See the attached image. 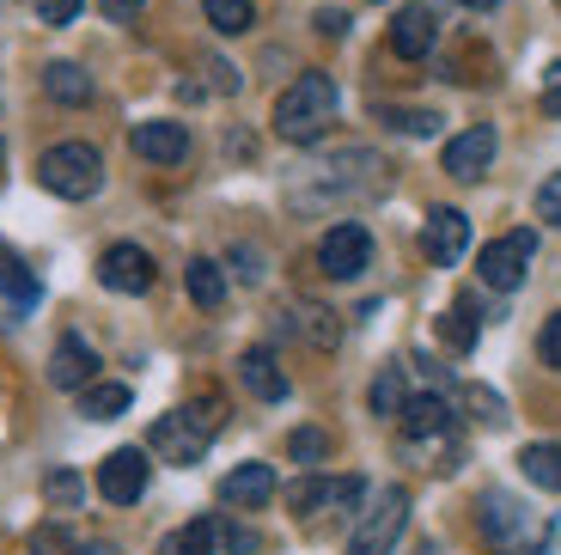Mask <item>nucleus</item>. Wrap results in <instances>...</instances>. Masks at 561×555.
<instances>
[{
	"label": "nucleus",
	"mask_w": 561,
	"mask_h": 555,
	"mask_svg": "<svg viewBox=\"0 0 561 555\" xmlns=\"http://www.w3.org/2000/svg\"><path fill=\"white\" fill-rule=\"evenodd\" d=\"M330 123H336V80L330 73H299L275 98V135L294 140V147H311Z\"/></svg>",
	"instance_id": "nucleus-1"
},
{
	"label": "nucleus",
	"mask_w": 561,
	"mask_h": 555,
	"mask_svg": "<svg viewBox=\"0 0 561 555\" xmlns=\"http://www.w3.org/2000/svg\"><path fill=\"white\" fill-rule=\"evenodd\" d=\"M220 421H226L220 397H202V403H190V409H171V416H159L153 433H147V445H153L165 464H202V452L214 445Z\"/></svg>",
	"instance_id": "nucleus-2"
},
{
	"label": "nucleus",
	"mask_w": 561,
	"mask_h": 555,
	"mask_svg": "<svg viewBox=\"0 0 561 555\" xmlns=\"http://www.w3.org/2000/svg\"><path fill=\"white\" fill-rule=\"evenodd\" d=\"M37 178L49 195H61V202H85V195H99L104 183V159L99 147H85V140H61V147H49V154L37 159Z\"/></svg>",
	"instance_id": "nucleus-3"
},
{
	"label": "nucleus",
	"mask_w": 561,
	"mask_h": 555,
	"mask_svg": "<svg viewBox=\"0 0 561 555\" xmlns=\"http://www.w3.org/2000/svg\"><path fill=\"white\" fill-rule=\"evenodd\" d=\"M403 519H409V488H379V500L354 525L348 555H391L397 537H403Z\"/></svg>",
	"instance_id": "nucleus-4"
},
{
	"label": "nucleus",
	"mask_w": 561,
	"mask_h": 555,
	"mask_svg": "<svg viewBox=\"0 0 561 555\" xmlns=\"http://www.w3.org/2000/svg\"><path fill=\"white\" fill-rule=\"evenodd\" d=\"M366 263H373V233H366L360 220H342L318 238V269L330 281H354Z\"/></svg>",
	"instance_id": "nucleus-5"
},
{
	"label": "nucleus",
	"mask_w": 561,
	"mask_h": 555,
	"mask_svg": "<svg viewBox=\"0 0 561 555\" xmlns=\"http://www.w3.org/2000/svg\"><path fill=\"white\" fill-rule=\"evenodd\" d=\"M531 257H537V233H506V238H494V245H482L477 269H482L489 287L513 293V287H525V275H531Z\"/></svg>",
	"instance_id": "nucleus-6"
},
{
	"label": "nucleus",
	"mask_w": 561,
	"mask_h": 555,
	"mask_svg": "<svg viewBox=\"0 0 561 555\" xmlns=\"http://www.w3.org/2000/svg\"><path fill=\"white\" fill-rule=\"evenodd\" d=\"M287 507L294 513H348L360 507V476H306V483L287 488Z\"/></svg>",
	"instance_id": "nucleus-7"
},
{
	"label": "nucleus",
	"mask_w": 561,
	"mask_h": 555,
	"mask_svg": "<svg viewBox=\"0 0 561 555\" xmlns=\"http://www.w3.org/2000/svg\"><path fill=\"white\" fill-rule=\"evenodd\" d=\"M99 495L111 500V507H135V500L147 495V452H140V445H123V452H111V458L99 464Z\"/></svg>",
	"instance_id": "nucleus-8"
},
{
	"label": "nucleus",
	"mask_w": 561,
	"mask_h": 555,
	"mask_svg": "<svg viewBox=\"0 0 561 555\" xmlns=\"http://www.w3.org/2000/svg\"><path fill=\"white\" fill-rule=\"evenodd\" d=\"M421 250H427V263L451 269L463 250H470V220H463L458 208H434L427 226H421Z\"/></svg>",
	"instance_id": "nucleus-9"
},
{
	"label": "nucleus",
	"mask_w": 561,
	"mask_h": 555,
	"mask_svg": "<svg viewBox=\"0 0 561 555\" xmlns=\"http://www.w3.org/2000/svg\"><path fill=\"white\" fill-rule=\"evenodd\" d=\"M99 281L111 293H153V257L140 245H111L99 263Z\"/></svg>",
	"instance_id": "nucleus-10"
},
{
	"label": "nucleus",
	"mask_w": 561,
	"mask_h": 555,
	"mask_svg": "<svg viewBox=\"0 0 561 555\" xmlns=\"http://www.w3.org/2000/svg\"><path fill=\"white\" fill-rule=\"evenodd\" d=\"M494 147H501V140H494V128L489 123H477V128H463V135H451L446 140V171L451 178H482V171L494 166Z\"/></svg>",
	"instance_id": "nucleus-11"
},
{
	"label": "nucleus",
	"mask_w": 561,
	"mask_h": 555,
	"mask_svg": "<svg viewBox=\"0 0 561 555\" xmlns=\"http://www.w3.org/2000/svg\"><path fill=\"white\" fill-rule=\"evenodd\" d=\"M128 147L140 159H153V166H178V159H190V128L183 123H135Z\"/></svg>",
	"instance_id": "nucleus-12"
},
{
	"label": "nucleus",
	"mask_w": 561,
	"mask_h": 555,
	"mask_svg": "<svg viewBox=\"0 0 561 555\" xmlns=\"http://www.w3.org/2000/svg\"><path fill=\"white\" fill-rule=\"evenodd\" d=\"M439 25H434V7H403V13L391 19V49L403 61H421L427 49H434Z\"/></svg>",
	"instance_id": "nucleus-13"
},
{
	"label": "nucleus",
	"mask_w": 561,
	"mask_h": 555,
	"mask_svg": "<svg viewBox=\"0 0 561 555\" xmlns=\"http://www.w3.org/2000/svg\"><path fill=\"white\" fill-rule=\"evenodd\" d=\"M99 378V354L80 342V336H68V342L56 348V361H49V385L56 390H85Z\"/></svg>",
	"instance_id": "nucleus-14"
},
{
	"label": "nucleus",
	"mask_w": 561,
	"mask_h": 555,
	"mask_svg": "<svg viewBox=\"0 0 561 555\" xmlns=\"http://www.w3.org/2000/svg\"><path fill=\"white\" fill-rule=\"evenodd\" d=\"M268 495H275V471H268V464H239V471L220 476L226 507H263Z\"/></svg>",
	"instance_id": "nucleus-15"
},
{
	"label": "nucleus",
	"mask_w": 561,
	"mask_h": 555,
	"mask_svg": "<svg viewBox=\"0 0 561 555\" xmlns=\"http://www.w3.org/2000/svg\"><path fill=\"white\" fill-rule=\"evenodd\" d=\"M397 421L409 428V440H434V433L451 428V403L427 390V397H409L403 409H397Z\"/></svg>",
	"instance_id": "nucleus-16"
},
{
	"label": "nucleus",
	"mask_w": 561,
	"mask_h": 555,
	"mask_svg": "<svg viewBox=\"0 0 561 555\" xmlns=\"http://www.w3.org/2000/svg\"><path fill=\"white\" fill-rule=\"evenodd\" d=\"M239 378H244V390H251V397H263V403H280V397H287V373L275 366V354H268V348H251V354H244V361H239Z\"/></svg>",
	"instance_id": "nucleus-17"
},
{
	"label": "nucleus",
	"mask_w": 561,
	"mask_h": 555,
	"mask_svg": "<svg viewBox=\"0 0 561 555\" xmlns=\"http://www.w3.org/2000/svg\"><path fill=\"white\" fill-rule=\"evenodd\" d=\"M482 531H489V543H519L525 537V507L513 495H482Z\"/></svg>",
	"instance_id": "nucleus-18"
},
{
	"label": "nucleus",
	"mask_w": 561,
	"mask_h": 555,
	"mask_svg": "<svg viewBox=\"0 0 561 555\" xmlns=\"http://www.w3.org/2000/svg\"><path fill=\"white\" fill-rule=\"evenodd\" d=\"M220 543H226L220 519H190L183 531H171V537H165V555H220Z\"/></svg>",
	"instance_id": "nucleus-19"
},
{
	"label": "nucleus",
	"mask_w": 561,
	"mask_h": 555,
	"mask_svg": "<svg viewBox=\"0 0 561 555\" xmlns=\"http://www.w3.org/2000/svg\"><path fill=\"white\" fill-rule=\"evenodd\" d=\"M43 92L56 98V104H92V80H85V68H73V61H49V68H43Z\"/></svg>",
	"instance_id": "nucleus-20"
},
{
	"label": "nucleus",
	"mask_w": 561,
	"mask_h": 555,
	"mask_svg": "<svg viewBox=\"0 0 561 555\" xmlns=\"http://www.w3.org/2000/svg\"><path fill=\"white\" fill-rule=\"evenodd\" d=\"M519 471H525V483H537V488H561V445H556V440L525 445V452H519Z\"/></svg>",
	"instance_id": "nucleus-21"
},
{
	"label": "nucleus",
	"mask_w": 561,
	"mask_h": 555,
	"mask_svg": "<svg viewBox=\"0 0 561 555\" xmlns=\"http://www.w3.org/2000/svg\"><path fill=\"white\" fill-rule=\"evenodd\" d=\"M183 287H190V299H196L202 312H214L226 299V275H220V263H208V257H196V263L183 269Z\"/></svg>",
	"instance_id": "nucleus-22"
},
{
	"label": "nucleus",
	"mask_w": 561,
	"mask_h": 555,
	"mask_svg": "<svg viewBox=\"0 0 561 555\" xmlns=\"http://www.w3.org/2000/svg\"><path fill=\"white\" fill-rule=\"evenodd\" d=\"M128 385H85V397H80V416L85 421H116L128 409Z\"/></svg>",
	"instance_id": "nucleus-23"
},
{
	"label": "nucleus",
	"mask_w": 561,
	"mask_h": 555,
	"mask_svg": "<svg viewBox=\"0 0 561 555\" xmlns=\"http://www.w3.org/2000/svg\"><path fill=\"white\" fill-rule=\"evenodd\" d=\"M0 293H7L13 306H37V275L19 263L13 250H0Z\"/></svg>",
	"instance_id": "nucleus-24"
},
{
	"label": "nucleus",
	"mask_w": 561,
	"mask_h": 555,
	"mask_svg": "<svg viewBox=\"0 0 561 555\" xmlns=\"http://www.w3.org/2000/svg\"><path fill=\"white\" fill-rule=\"evenodd\" d=\"M202 13H208V25L220 31V37H244L251 31V0H202Z\"/></svg>",
	"instance_id": "nucleus-25"
},
{
	"label": "nucleus",
	"mask_w": 561,
	"mask_h": 555,
	"mask_svg": "<svg viewBox=\"0 0 561 555\" xmlns=\"http://www.w3.org/2000/svg\"><path fill=\"white\" fill-rule=\"evenodd\" d=\"M403 366H385L379 378H373V416H397L403 409Z\"/></svg>",
	"instance_id": "nucleus-26"
},
{
	"label": "nucleus",
	"mask_w": 561,
	"mask_h": 555,
	"mask_svg": "<svg viewBox=\"0 0 561 555\" xmlns=\"http://www.w3.org/2000/svg\"><path fill=\"white\" fill-rule=\"evenodd\" d=\"M294 318H299V330H306L318 348H330V342H336V324H330V312H323V306H299Z\"/></svg>",
	"instance_id": "nucleus-27"
},
{
	"label": "nucleus",
	"mask_w": 561,
	"mask_h": 555,
	"mask_svg": "<svg viewBox=\"0 0 561 555\" xmlns=\"http://www.w3.org/2000/svg\"><path fill=\"white\" fill-rule=\"evenodd\" d=\"M287 452H294L299 464H318L323 452H330V433H318V428H299L294 440H287Z\"/></svg>",
	"instance_id": "nucleus-28"
},
{
	"label": "nucleus",
	"mask_w": 561,
	"mask_h": 555,
	"mask_svg": "<svg viewBox=\"0 0 561 555\" xmlns=\"http://www.w3.org/2000/svg\"><path fill=\"white\" fill-rule=\"evenodd\" d=\"M385 123H391L397 135H434L439 116L434 111H385Z\"/></svg>",
	"instance_id": "nucleus-29"
},
{
	"label": "nucleus",
	"mask_w": 561,
	"mask_h": 555,
	"mask_svg": "<svg viewBox=\"0 0 561 555\" xmlns=\"http://www.w3.org/2000/svg\"><path fill=\"white\" fill-rule=\"evenodd\" d=\"M439 336H446L451 348H470L477 342V324H470V312H446V318H439Z\"/></svg>",
	"instance_id": "nucleus-30"
},
{
	"label": "nucleus",
	"mask_w": 561,
	"mask_h": 555,
	"mask_svg": "<svg viewBox=\"0 0 561 555\" xmlns=\"http://www.w3.org/2000/svg\"><path fill=\"white\" fill-rule=\"evenodd\" d=\"M463 403H470V409H477L482 421H506V403L494 397V390H482V385H470V390H463Z\"/></svg>",
	"instance_id": "nucleus-31"
},
{
	"label": "nucleus",
	"mask_w": 561,
	"mask_h": 555,
	"mask_svg": "<svg viewBox=\"0 0 561 555\" xmlns=\"http://www.w3.org/2000/svg\"><path fill=\"white\" fill-rule=\"evenodd\" d=\"M80 7H85V0H37V19H43V25H73Z\"/></svg>",
	"instance_id": "nucleus-32"
},
{
	"label": "nucleus",
	"mask_w": 561,
	"mask_h": 555,
	"mask_svg": "<svg viewBox=\"0 0 561 555\" xmlns=\"http://www.w3.org/2000/svg\"><path fill=\"white\" fill-rule=\"evenodd\" d=\"M43 495L56 500V507H73V500H80V476H73V471H56L49 483H43Z\"/></svg>",
	"instance_id": "nucleus-33"
},
{
	"label": "nucleus",
	"mask_w": 561,
	"mask_h": 555,
	"mask_svg": "<svg viewBox=\"0 0 561 555\" xmlns=\"http://www.w3.org/2000/svg\"><path fill=\"white\" fill-rule=\"evenodd\" d=\"M537 220H561V171L543 178V190H537Z\"/></svg>",
	"instance_id": "nucleus-34"
},
{
	"label": "nucleus",
	"mask_w": 561,
	"mask_h": 555,
	"mask_svg": "<svg viewBox=\"0 0 561 555\" xmlns=\"http://www.w3.org/2000/svg\"><path fill=\"white\" fill-rule=\"evenodd\" d=\"M537 354H543V361H549V366H556V373H561V312H556V318L543 324V336H537Z\"/></svg>",
	"instance_id": "nucleus-35"
},
{
	"label": "nucleus",
	"mask_w": 561,
	"mask_h": 555,
	"mask_svg": "<svg viewBox=\"0 0 561 555\" xmlns=\"http://www.w3.org/2000/svg\"><path fill=\"white\" fill-rule=\"evenodd\" d=\"M318 31H323V37H348V13H342V7H323Z\"/></svg>",
	"instance_id": "nucleus-36"
},
{
	"label": "nucleus",
	"mask_w": 561,
	"mask_h": 555,
	"mask_svg": "<svg viewBox=\"0 0 561 555\" xmlns=\"http://www.w3.org/2000/svg\"><path fill=\"white\" fill-rule=\"evenodd\" d=\"M99 7H104V13H111V19H135L140 7H147V0H99Z\"/></svg>",
	"instance_id": "nucleus-37"
},
{
	"label": "nucleus",
	"mask_w": 561,
	"mask_h": 555,
	"mask_svg": "<svg viewBox=\"0 0 561 555\" xmlns=\"http://www.w3.org/2000/svg\"><path fill=\"white\" fill-rule=\"evenodd\" d=\"M232 263H239L244 281H263V269H256V250H232Z\"/></svg>",
	"instance_id": "nucleus-38"
},
{
	"label": "nucleus",
	"mask_w": 561,
	"mask_h": 555,
	"mask_svg": "<svg viewBox=\"0 0 561 555\" xmlns=\"http://www.w3.org/2000/svg\"><path fill=\"white\" fill-rule=\"evenodd\" d=\"M214 86H220V92H239V73H232V68H226V61H214Z\"/></svg>",
	"instance_id": "nucleus-39"
},
{
	"label": "nucleus",
	"mask_w": 561,
	"mask_h": 555,
	"mask_svg": "<svg viewBox=\"0 0 561 555\" xmlns=\"http://www.w3.org/2000/svg\"><path fill=\"white\" fill-rule=\"evenodd\" d=\"M549 111L561 116V61H556V68H549Z\"/></svg>",
	"instance_id": "nucleus-40"
},
{
	"label": "nucleus",
	"mask_w": 561,
	"mask_h": 555,
	"mask_svg": "<svg viewBox=\"0 0 561 555\" xmlns=\"http://www.w3.org/2000/svg\"><path fill=\"white\" fill-rule=\"evenodd\" d=\"M73 555H116V543H85V550H73Z\"/></svg>",
	"instance_id": "nucleus-41"
},
{
	"label": "nucleus",
	"mask_w": 561,
	"mask_h": 555,
	"mask_svg": "<svg viewBox=\"0 0 561 555\" xmlns=\"http://www.w3.org/2000/svg\"><path fill=\"white\" fill-rule=\"evenodd\" d=\"M458 7H470V13H489L494 0H458Z\"/></svg>",
	"instance_id": "nucleus-42"
}]
</instances>
